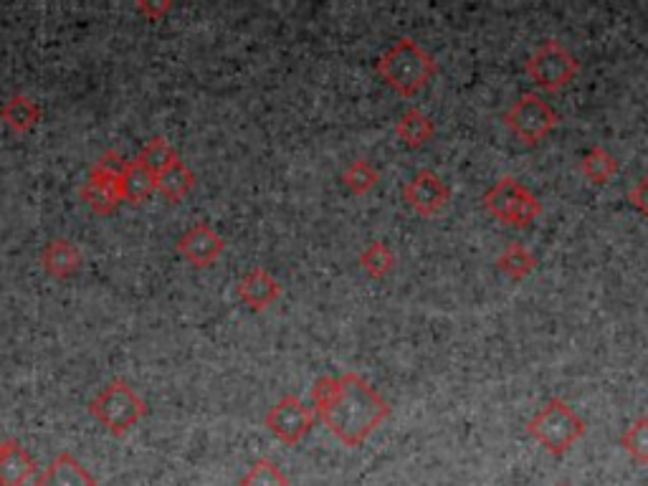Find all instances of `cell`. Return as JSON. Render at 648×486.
I'll return each instance as SVG.
<instances>
[{"instance_id":"cell-7","label":"cell","mask_w":648,"mask_h":486,"mask_svg":"<svg viewBox=\"0 0 648 486\" xmlns=\"http://www.w3.org/2000/svg\"><path fill=\"white\" fill-rule=\"evenodd\" d=\"M524 71H527V76L535 81L542 92L555 94L560 92V89H565L567 84L578 76L580 64L578 59L567 51V46H562L557 38H547V41H542V44L532 51V56L527 59V64H524Z\"/></svg>"},{"instance_id":"cell-3","label":"cell","mask_w":648,"mask_h":486,"mask_svg":"<svg viewBox=\"0 0 648 486\" xmlns=\"http://www.w3.org/2000/svg\"><path fill=\"white\" fill-rule=\"evenodd\" d=\"M527 433L540 443L550 456H565L575 443L588 433L583 418L567 405V400L550 398L540 411L527 421Z\"/></svg>"},{"instance_id":"cell-23","label":"cell","mask_w":648,"mask_h":486,"mask_svg":"<svg viewBox=\"0 0 648 486\" xmlns=\"http://www.w3.org/2000/svg\"><path fill=\"white\" fill-rule=\"evenodd\" d=\"M178 160L180 157H178V152H175V147L170 145L168 140H162V137H155V140L147 142V145L140 150V155H137V162H140V165H145V168L150 170L155 178H160L165 170L173 168Z\"/></svg>"},{"instance_id":"cell-13","label":"cell","mask_w":648,"mask_h":486,"mask_svg":"<svg viewBox=\"0 0 648 486\" xmlns=\"http://www.w3.org/2000/svg\"><path fill=\"white\" fill-rule=\"evenodd\" d=\"M36 486H97V479L89 474L87 466H81L71 454H56L54 461L33 479Z\"/></svg>"},{"instance_id":"cell-1","label":"cell","mask_w":648,"mask_h":486,"mask_svg":"<svg viewBox=\"0 0 648 486\" xmlns=\"http://www.w3.org/2000/svg\"><path fill=\"white\" fill-rule=\"evenodd\" d=\"M312 408L324 421L327 431L347 446L357 449L370 433L390 416V403L362 378L360 373L322 375L309 388Z\"/></svg>"},{"instance_id":"cell-28","label":"cell","mask_w":648,"mask_h":486,"mask_svg":"<svg viewBox=\"0 0 648 486\" xmlns=\"http://www.w3.org/2000/svg\"><path fill=\"white\" fill-rule=\"evenodd\" d=\"M3 446H6V438H0V454H3Z\"/></svg>"},{"instance_id":"cell-18","label":"cell","mask_w":648,"mask_h":486,"mask_svg":"<svg viewBox=\"0 0 648 486\" xmlns=\"http://www.w3.org/2000/svg\"><path fill=\"white\" fill-rule=\"evenodd\" d=\"M0 117L11 127L13 132H28L36 127L38 117H41V109L33 102L28 94H13L3 107H0Z\"/></svg>"},{"instance_id":"cell-10","label":"cell","mask_w":648,"mask_h":486,"mask_svg":"<svg viewBox=\"0 0 648 486\" xmlns=\"http://www.w3.org/2000/svg\"><path fill=\"white\" fill-rule=\"evenodd\" d=\"M226 241L208 223H195L180 236L178 254L188 259L193 266H211L221 259Z\"/></svg>"},{"instance_id":"cell-29","label":"cell","mask_w":648,"mask_h":486,"mask_svg":"<svg viewBox=\"0 0 648 486\" xmlns=\"http://www.w3.org/2000/svg\"><path fill=\"white\" fill-rule=\"evenodd\" d=\"M557 486H570V484H557Z\"/></svg>"},{"instance_id":"cell-25","label":"cell","mask_w":648,"mask_h":486,"mask_svg":"<svg viewBox=\"0 0 648 486\" xmlns=\"http://www.w3.org/2000/svg\"><path fill=\"white\" fill-rule=\"evenodd\" d=\"M621 446L636 464L648 466V416H638L621 433Z\"/></svg>"},{"instance_id":"cell-4","label":"cell","mask_w":648,"mask_h":486,"mask_svg":"<svg viewBox=\"0 0 648 486\" xmlns=\"http://www.w3.org/2000/svg\"><path fill=\"white\" fill-rule=\"evenodd\" d=\"M484 208L499 223L517 228H527L542 213L537 195L527 185L519 183L514 175H502L492 188L486 190Z\"/></svg>"},{"instance_id":"cell-26","label":"cell","mask_w":648,"mask_h":486,"mask_svg":"<svg viewBox=\"0 0 648 486\" xmlns=\"http://www.w3.org/2000/svg\"><path fill=\"white\" fill-rule=\"evenodd\" d=\"M238 486H289V479L271 459H256Z\"/></svg>"},{"instance_id":"cell-9","label":"cell","mask_w":648,"mask_h":486,"mask_svg":"<svg viewBox=\"0 0 648 486\" xmlns=\"http://www.w3.org/2000/svg\"><path fill=\"white\" fill-rule=\"evenodd\" d=\"M403 200L405 206L421 218H436L449 206L451 190L438 173H433V170H418L403 185Z\"/></svg>"},{"instance_id":"cell-24","label":"cell","mask_w":648,"mask_h":486,"mask_svg":"<svg viewBox=\"0 0 648 486\" xmlns=\"http://www.w3.org/2000/svg\"><path fill=\"white\" fill-rule=\"evenodd\" d=\"M342 183H345V188L350 190L352 195H360L362 198V195H368L370 190L380 183V173L365 157H357V160H352L350 165L342 170Z\"/></svg>"},{"instance_id":"cell-14","label":"cell","mask_w":648,"mask_h":486,"mask_svg":"<svg viewBox=\"0 0 648 486\" xmlns=\"http://www.w3.org/2000/svg\"><path fill=\"white\" fill-rule=\"evenodd\" d=\"M31 476H36V461L16 438H6L0 454V486H23Z\"/></svg>"},{"instance_id":"cell-21","label":"cell","mask_w":648,"mask_h":486,"mask_svg":"<svg viewBox=\"0 0 648 486\" xmlns=\"http://www.w3.org/2000/svg\"><path fill=\"white\" fill-rule=\"evenodd\" d=\"M193 185H195V175L183 160L175 162L173 168H168L165 173L160 175V178H157V190H160V193L165 195L170 203H178V200H183L185 195L193 190Z\"/></svg>"},{"instance_id":"cell-5","label":"cell","mask_w":648,"mask_h":486,"mask_svg":"<svg viewBox=\"0 0 648 486\" xmlns=\"http://www.w3.org/2000/svg\"><path fill=\"white\" fill-rule=\"evenodd\" d=\"M89 413L107 428L112 436H125L130 428H135L140 423V418L145 416V400L132 390V385H127L125 380H112L109 385H104L94 400L89 403Z\"/></svg>"},{"instance_id":"cell-8","label":"cell","mask_w":648,"mask_h":486,"mask_svg":"<svg viewBox=\"0 0 648 486\" xmlns=\"http://www.w3.org/2000/svg\"><path fill=\"white\" fill-rule=\"evenodd\" d=\"M314 418H317L314 408L304 403L299 395H284V398H279L271 405L264 423L281 443L297 446V443L304 441V436L312 431Z\"/></svg>"},{"instance_id":"cell-16","label":"cell","mask_w":648,"mask_h":486,"mask_svg":"<svg viewBox=\"0 0 648 486\" xmlns=\"http://www.w3.org/2000/svg\"><path fill=\"white\" fill-rule=\"evenodd\" d=\"M433 135H436L433 119L418 107H408L400 114L398 122H395V137H398L405 147H413V150L431 142Z\"/></svg>"},{"instance_id":"cell-15","label":"cell","mask_w":648,"mask_h":486,"mask_svg":"<svg viewBox=\"0 0 648 486\" xmlns=\"http://www.w3.org/2000/svg\"><path fill=\"white\" fill-rule=\"evenodd\" d=\"M41 264L49 271L54 279H69L76 274L81 266V251L76 249L69 238H54L46 243V249L41 251Z\"/></svg>"},{"instance_id":"cell-12","label":"cell","mask_w":648,"mask_h":486,"mask_svg":"<svg viewBox=\"0 0 648 486\" xmlns=\"http://www.w3.org/2000/svg\"><path fill=\"white\" fill-rule=\"evenodd\" d=\"M81 198L87 200L92 211L107 216V213H112L125 200L122 198V178L92 168L87 183L81 185Z\"/></svg>"},{"instance_id":"cell-2","label":"cell","mask_w":648,"mask_h":486,"mask_svg":"<svg viewBox=\"0 0 648 486\" xmlns=\"http://www.w3.org/2000/svg\"><path fill=\"white\" fill-rule=\"evenodd\" d=\"M375 71L395 94L411 99L428 87L438 66L423 46H418L411 36H403L380 54V59L375 61Z\"/></svg>"},{"instance_id":"cell-22","label":"cell","mask_w":648,"mask_h":486,"mask_svg":"<svg viewBox=\"0 0 648 486\" xmlns=\"http://www.w3.org/2000/svg\"><path fill=\"white\" fill-rule=\"evenodd\" d=\"M360 266L362 271L370 276V279H385L390 271L395 269V251L390 249L385 241H373L368 243L365 249L360 251Z\"/></svg>"},{"instance_id":"cell-19","label":"cell","mask_w":648,"mask_h":486,"mask_svg":"<svg viewBox=\"0 0 648 486\" xmlns=\"http://www.w3.org/2000/svg\"><path fill=\"white\" fill-rule=\"evenodd\" d=\"M157 190V178L140 165L137 160L127 162L125 173H122V198L130 200V203H142V200L150 198Z\"/></svg>"},{"instance_id":"cell-17","label":"cell","mask_w":648,"mask_h":486,"mask_svg":"<svg viewBox=\"0 0 648 486\" xmlns=\"http://www.w3.org/2000/svg\"><path fill=\"white\" fill-rule=\"evenodd\" d=\"M497 266H499V271L507 276V279L524 281L527 276L532 274V271H535L537 259H535V254H532V251L524 246V243L512 241V243H507L502 254L497 256Z\"/></svg>"},{"instance_id":"cell-6","label":"cell","mask_w":648,"mask_h":486,"mask_svg":"<svg viewBox=\"0 0 648 486\" xmlns=\"http://www.w3.org/2000/svg\"><path fill=\"white\" fill-rule=\"evenodd\" d=\"M504 125L517 137L522 145H537L547 140L560 125L555 109L545 102L537 92H524L512 107L504 112Z\"/></svg>"},{"instance_id":"cell-11","label":"cell","mask_w":648,"mask_h":486,"mask_svg":"<svg viewBox=\"0 0 648 486\" xmlns=\"http://www.w3.org/2000/svg\"><path fill=\"white\" fill-rule=\"evenodd\" d=\"M236 294L249 309L264 312V309H269L271 304L281 297V284L264 269V266H254L249 274L241 276Z\"/></svg>"},{"instance_id":"cell-27","label":"cell","mask_w":648,"mask_h":486,"mask_svg":"<svg viewBox=\"0 0 648 486\" xmlns=\"http://www.w3.org/2000/svg\"><path fill=\"white\" fill-rule=\"evenodd\" d=\"M628 200H631V206L648 221V173L628 190Z\"/></svg>"},{"instance_id":"cell-20","label":"cell","mask_w":648,"mask_h":486,"mask_svg":"<svg viewBox=\"0 0 648 486\" xmlns=\"http://www.w3.org/2000/svg\"><path fill=\"white\" fill-rule=\"evenodd\" d=\"M580 173H583V178L590 180V183L605 185L618 173V162L605 147L595 145L590 147L583 155V160H580Z\"/></svg>"}]
</instances>
